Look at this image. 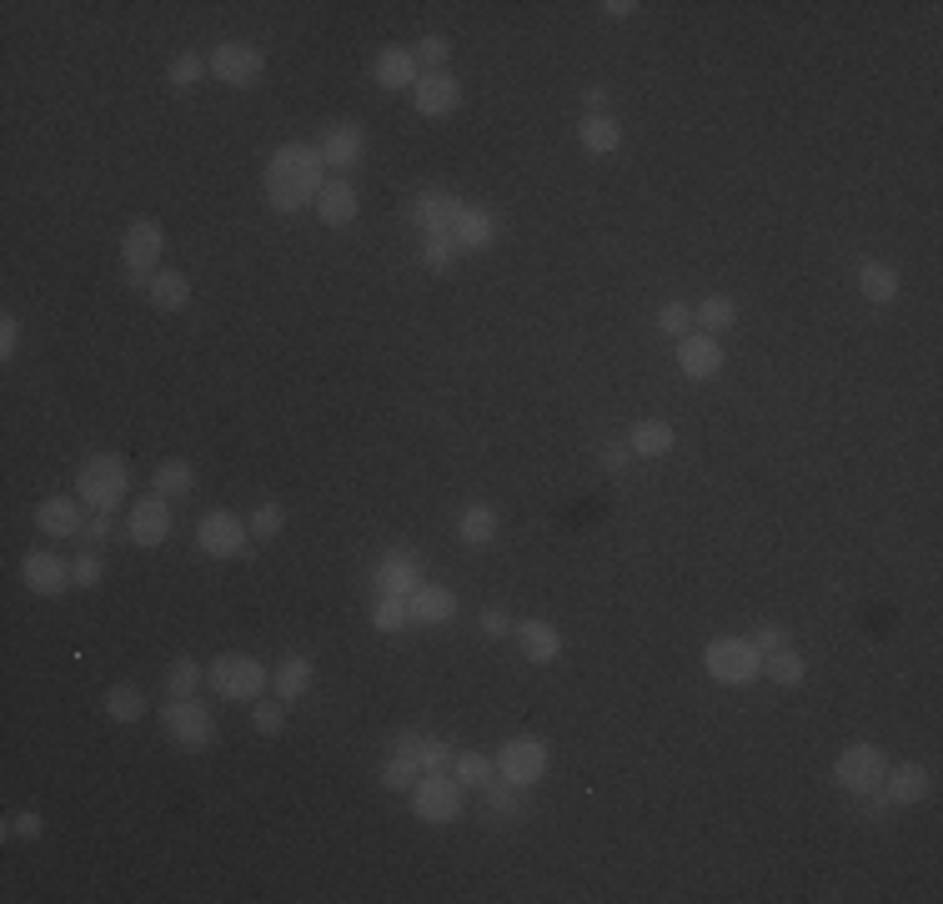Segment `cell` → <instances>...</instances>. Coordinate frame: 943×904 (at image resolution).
<instances>
[{"mask_svg": "<svg viewBox=\"0 0 943 904\" xmlns=\"http://www.w3.org/2000/svg\"><path fill=\"white\" fill-rule=\"evenodd\" d=\"M326 181L332 177H326L322 147H312V141H286V147H276L272 161H266V207L292 217L306 201L322 197Z\"/></svg>", "mask_w": 943, "mask_h": 904, "instance_id": "1", "label": "cell"}, {"mask_svg": "<svg viewBox=\"0 0 943 904\" xmlns=\"http://www.w3.org/2000/svg\"><path fill=\"white\" fill-rule=\"evenodd\" d=\"M131 493V468L121 452H91L75 473V498H81L91 513H115Z\"/></svg>", "mask_w": 943, "mask_h": 904, "instance_id": "2", "label": "cell"}, {"mask_svg": "<svg viewBox=\"0 0 943 904\" xmlns=\"http://www.w3.org/2000/svg\"><path fill=\"white\" fill-rule=\"evenodd\" d=\"M206 684L216 689L221 699H231V704H256V699H266V689H272V673H266V663L252 659V653H221L206 669Z\"/></svg>", "mask_w": 943, "mask_h": 904, "instance_id": "3", "label": "cell"}, {"mask_svg": "<svg viewBox=\"0 0 943 904\" xmlns=\"http://www.w3.org/2000/svg\"><path fill=\"white\" fill-rule=\"evenodd\" d=\"M161 252H166V232H161V221L141 217L126 227V237H121V262H126V282L136 287V292H146L151 277L161 272Z\"/></svg>", "mask_w": 943, "mask_h": 904, "instance_id": "4", "label": "cell"}, {"mask_svg": "<svg viewBox=\"0 0 943 904\" xmlns=\"http://www.w3.org/2000/svg\"><path fill=\"white\" fill-rule=\"evenodd\" d=\"M161 729H166V739L176 749H186V754H201V749H211V739H216V719H211V709L201 704V699H166V704H161Z\"/></svg>", "mask_w": 943, "mask_h": 904, "instance_id": "5", "label": "cell"}, {"mask_svg": "<svg viewBox=\"0 0 943 904\" xmlns=\"http://www.w3.org/2000/svg\"><path fill=\"white\" fill-rule=\"evenodd\" d=\"M702 669L713 673L718 684H753L763 673V653L753 649V639H713L702 649Z\"/></svg>", "mask_w": 943, "mask_h": 904, "instance_id": "6", "label": "cell"}, {"mask_svg": "<svg viewBox=\"0 0 943 904\" xmlns=\"http://www.w3.org/2000/svg\"><path fill=\"white\" fill-rule=\"evenodd\" d=\"M462 800H467V789L447 774H422L417 784H412V814H417L422 824H452L462 814Z\"/></svg>", "mask_w": 943, "mask_h": 904, "instance_id": "7", "label": "cell"}, {"mask_svg": "<svg viewBox=\"0 0 943 904\" xmlns=\"http://www.w3.org/2000/svg\"><path fill=\"white\" fill-rule=\"evenodd\" d=\"M883 774H889V759H883L879 744H849L839 754V764H833V784H839L843 794H853V800L873 794V789L883 784Z\"/></svg>", "mask_w": 943, "mask_h": 904, "instance_id": "8", "label": "cell"}, {"mask_svg": "<svg viewBox=\"0 0 943 904\" xmlns=\"http://www.w3.org/2000/svg\"><path fill=\"white\" fill-rule=\"evenodd\" d=\"M206 66H211L216 81L231 86V91H246V86H256L266 76V51L252 41H221Z\"/></svg>", "mask_w": 943, "mask_h": 904, "instance_id": "9", "label": "cell"}, {"mask_svg": "<svg viewBox=\"0 0 943 904\" xmlns=\"http://www.w3.org/2000/svg\"><path fill=\"white\" fill-rule=\"evenodd\" d=\"M246 543H252V528H246V518L231 513V508H211L196 523V548L206 558H236V553H246Z\"/></svg>", "mask_w": 943, "mask_h": 904, "instance_id": "10", "label": "cell"}, {"mask_svg": "<svg viewBox=\"0 0 943 904\" xmlns=\"http://www.w3.org/2000/svg\"><path fill=\"white\" fill-rule=\"evenodd\" d=\"M547 764H552V754H547L543 739H507L503 749H497V774L507 779V784L517 789H533L537 779L547 774Z\"/></svg>", "mask_w": 943, "mask_h": 904, "instance_id": "11", "label": "cell"}, {"mask_svg": "<svg viewBox=\"0 0 943 904\" xmlns=\"http://www.w3.org/2000/svg\"><path fill=\"white\" fill-rule=\"evenodd\" d=\"M412 106H417V117H427V121L452 117V111L462 106L457 76H452V71H422L417 86H412Z\"/></svg>", "mask_w": 943, "mask_h": 904, "instance_id": "12", "label": "cell"}, {"mask_svg": "<svg viewBox=\"0 0 943 904\" xmlns=\"http://www.w3.org/2000/svg\"><path fill=\"white\" fill-rule=\"evenodd\" d=\"M21 579H26V589L41 593V599H61L65 589H75V583H71V563H65L61 553H51V548L21 558Z\"/></svg>", "mask_w": 943, "mask_h": 904, "instance_id": "13", "label": "cell"}, {"mask_svg": "<svg viewBox=\"0 0 943 904\" xmlns=\"http://www.w3.org/2000/svg\"><path fill=\"white\" fill-rule=\"evenodd\" d=\"M372 583H377V599H412L427 579H422V563L407 553V548H392V553L377 563Z\"/></svg>", "mask_w": 943, "mask_h": 904, "instance_id": "14", "label": "cell"}, {"mask_svg": "<svg viewBox=\"0 0 943 904\" xmlns=\"http://www.w3.org/2000/svg\"><path fill=\"white\" fill-rule=\"evenodd\" d=\"M126 538L136 548H161L171 538V498H161V493H151V498H141L136 508H131V518H126Z\"/></svg>", "mask_w": 943, "mask_h": 904, "instance_id": "15", "label": "cell"}, {"mask_svg": "<svg viewBox=\"0 0 943 904\" xmlns=\"http://www.w3.org/2000/svg\"><path fill=\"white\" fill-rule=\"evenodd\" d=\"M36 528H41L45 538H81V528H85V503L75 493H55V498H41L36 503Z\"/></svg>", "mask_w": 943, "mask_h": 904, "instance_id": "16", "label": "cell"}, {"mask_svg": "<svg viewBox=\"0 0 943 904\" xmlns=\"http://www.w3.org/2000/svg\"><path fill=\"white\" fill-rule=\"evenodd\" d=\"M678 368H682V378H692V382L718 378V372H723V348H718V337L713 332L678 337Z\"/></svg>", "mask_w": 943, "mask_h": 904, "instance_id": "17", "label": "cell"}, {"mask_svg": "<svg viewBox=\"0 0 943 904\" xmlns=\"http://www.w3.org/2000/svg\"><path fill=\"white\" fill-rule=\"evenodd\" d=\"M462 207H467V201L452 197V191H422V197L412 201V221H417L427 237H452Z\"/></svg>", "mask_w": 943, "mask_h": 904, "instance_id": "18", "label": "cell"}, {"mask_svg": "<svg viewBox=\"0 0 943 904\" xmlns=\"http://www.w3.org/2000/svg\"><path fill=\"white\" fill-rule=\"evenodd\" d=\"M407 613H412V623H422V629H442V623L457 619V593H452L447 583H422V589L407 599Z\"/></svg>", "mask_w": 943, "mask_h": 904, "instance_id": "19", "label": "cell"}, {"mask_svg": "<svg viewBox=\"0 0 943 904\" xmlns=\"http://www.w3.org/2000/svg\"><path fill=\"white\" fill-rule=\"evenodd\" d=\"M372 76H377V86H387V91H412L422 76L417 51H412V46H382L377 61H372Z\"/></svg>", "mask_w": 943, "mask_h": 904, "instance_id": "20", "label": "cell"}, {"mask_svg": "<svg viewBox=\"0 0 943 904\" xmlns=\"http://www.w3.org/2000/svg\"><path fill=\"white\" fill-rule=\"evenodd\" d=\"M312 207H316V221H322V227H352V221H357V211H362V201H357V187H352V181L332 177Z\"/></svg>", "mask_w": 943, "mask_h": 904, "instance_id": "21", "label": "cell"}, {"mask_svg": "<svg viewBox=\"0 0 943 904\" xmlns=\"http://www.w3.org/2000/svg\"><path fill=\"white\" fill-rule=\"evenodd\" d=\"M452 242H457V252H487L497 242V217L487 207H462L457 227H452Z\"/></svg>", "mask_w": 943, "mask_h": 904, "instance_id": "22", "label": "cell"}, {"mask_svg": "<svg viewBox=\"0 0 943 904\" xmlns=\"http://www.w3.org/2000/svg\"><path fill=\"white\" fill-rule=\"evenodd\" d=\"M312 679H316V663L306 659V653H286L272 669V694L282 699V704H296V699L312 689Z\"/></svg>", "mask_w": 943, "mask_h": 904, "instance_id": "23", "label": "cell"}, {"mask_svg": "<svg viewBox=\"0 0 943 904\" xmlns=\"http://www.w3.org/2000/svg\"><path fill=\"white\" fill-rule=\"evenodd\" d=\"M362 151H367V137H362V127H332L322 137V161L326 171H352L362 161Z\"/></svg>", "mask_w": 943, "mask_h": 904, "instance_id": "24", "label": "cell"}, {"mask_svg": "<svg viewBox=\"0 0 943 904\" xmlns=\"http://www.w3.org/2000/svg\"><path fill=\"white\" fill-rule=\"evenodd\" d=\"M517 643H523L527 663H557L562 659V633L547 619H523L517 623Z\"/></svg>", "mask_w": 943, "mask_h": 904, "instance_id": "25", "label": "cell"}, {"mask_svg": "<svg viewBox=\"0 0 943 904\" xmlns=\"http://www.w3.org/2000/svg\"><path fill=\"white\" fill-rule=\"evenodd\" d=\"M672 442H678V432L662 418H642V422H632V432H628V452L632 458H648V463L652 458H668Z\"/></svg>", "mask_w": 943, "mask_h": 904, "instance_id": "26", "label": "cell"}, {"mask_svg": "<svg viewBox=\"0 0 943 904\" xmlns=\"http://www.w3.org/2000/svg\"><path fill=\"white\" fill-rule=\"evenodd\" d=\"M929 769L923 764H903V769H889L883 774V794H889V804H923L929 800Z\"/></svg>", "mask_w": 943, "mask_h": 904, "instance_id": "27", "label": "cell"}, {"mask_svg": "<svg viewBox=\"0 0 943 904\" xmlns=\"http://www.w3.org/2000/svg\"><path fill=\"white\" fill-rule=\"evenodd\" d=\"M146 297H151V307H156V312H181V307H191V277L161 267V272L151 277Z\"/></svg>", "mask_w": 943, "mask_h": 904, "instance_id": "28", "label": "cell"}, {"mask_svg": "<svg viewBox=\"0 0 943 904\" xmlns=\"http://www.w3.org/2000/svg\"><path fill=\"white\" fill-rule=\"evenodd\" d=\"M738 322V302L728 292H708L702 297L698 307H692V327H698V332H728V327Z\"/></svg>", "mask_w": 943, "mask_h": 904, "instance_id": "29", "label": "cell"}, {"mask_svg": "<svg viewBox=\"0 0 943 904\" xmlns=\"http://www.w3.org/2000/svg\"><path fill=\"white\" fill-rule=\"evenodd\" d=\"M452 779H457L462 789H477V794H483V789L497 779V759L477 754V749H457V759H452Z\"/></svg>", "mask_w": 943, "mask_h": 904, "instance_id": "30", "label": "cell"}, {"mask_svg": "<svg viewBox=\"0 0 943 904\" xmlns=\"http://www.w3.org/2000/svg\"><path fill=\"white\" fill-rule=\"evenodd\" d=\"M763 673L773 679L778 689H798L808 679V663H803V653H798L793 643H783V649L763 653Z\"/></svg>", "mask_w": 943, "mask_h": 904, "instance_id": "31", "label": "cell"}, {"mask_svg": "<svg viewBox=\"0 0 943 904\" xmlns=\"http://www.w3.org/2000/svg\"><path fill=\"white\" fill-rule=\"evenodd\" d=\"M577 141H582L592 157H612V151L622 147V131L612 117H582L577 121Z\"/></svg>", "mask_w": 943, "mask_h": 904, "instance_id": "32", "label": "cell"}, {"mask_svg": "<svg viewBox=\"0 0 943 904\" xmlns=\"http://www.w3.org/2000/svg\"><path fill=\"white\" fill-rule=\"evenodd\" d=\"M457 538L467 548H487L497 538V508H487V503H472L467 513L457 518Z\"/></svg>", "mask_w": 943, "mask_h": 904, "instance_id": "33", "label": "cell"}, {"mask_svg": "<svg viewBox=\"0 0 943 904\" xmlns=\"http://www.w3.org/2000/svg\"><path fill=\"white\" fill-rule=\"evenodd\" d=\"M859 287H863V297H869L873 307H889L893 297H899V272H893L889 262H863L859 267Z\"/></svg>", "mask_w": 943, "mask_h": 904, "instance_id": "34", "label": "cell"}, {"mask_svg": "<svg viewBox=\"0 0 943 904\" xmlns=\"http://www.w3.org/2000/svg\"><path fill=\"white\" fill-rule=\"evenodd\" d=\"M146 694H141L136 684H115L111 694H105V714H111V724H141L146 719Z\"/></svg>", "mask_w": 943, "mask_h": 904, "instance_id": "35", "label": "cell"}, {"mask_svg": "<svg viewBox=\"0 0 943 904\" xmlns=\"http://www.w3.org/2000/svg\"><path fill=\"white\" fill-rule=\"evenodd\" d=\"M151 488H156L161 498H191V488H196V468H191L186 458H166V463L156 468V478H151Z\"/></svg>", "mask_w": 943, "mask_h": 904, "instance_id": "36", "label": "cell"}, {"mask_svg": "<svg viewBox=\"0 0 943 904\" xmlns=\"http://www.w3.org/2000/svg\"><path fill=\"white\" fill-rule=\"evenodd\" d=\"M417 779H422V759L407 754V749H392L387 764H382V789H392V794H402V789H407V794H412V784H417Z\"/></svg>", "mask_w": 943, "mask_h": 904, "instance_id": "37", "label": "cell"}, {"mask_svg": "<svg viewBox=\"0 0 943 904\" xmlns=\"http://www.w3.org/2000/svg\"><path fill=\"white\" fill-rule=\"evenodd\" d=\"M201 684H206V669L196 659H176L166 669V699H196Z\"/></svg>", "mask_w": 943, "mask_h": 904, "instance_id": "38", "label": "cell"}, {"mask_svg": "<svg viewBox=\"0 0 943 904\" xmlns=\"http://www.w3.org/2000/svg\"><path fill=\"white\" fill-rule=\"evenodd\" d=\"M517 794H523V789L517 784H507L503 774L493 779V784L483 789V804H487V820H497V824H507V820H517Z\"/></svg>", "mask_w": 943, "mask_h": 904, "instance_id": "39", "label": "cell"}, {"mask_svg": "<svg viewBox=\"0 0 943 904\" xmlns=\"http://www.w3.org/2000/svg\"><path fill=\"white\" fill-rule=\"evenodd\" d=\"M206 71H211V66H206V61H201V56H191V51H181V56H176V61H171V66H166V81H171V86H176V91H196V81H201V76H206Z\"/></svg>", "mask_w": 943, "mask_h": 904, "instance_id": "40", "label": "cell"}, {"mask_svg": "<svg viewBox=\"0 0 943 904\" xmlns=\"http://www.w3.org/2000/svg\"><path fill=\"white\" fill-rule=\"evenodd\" d=\"M252 724H256V734L276 739L286 729V704H282V699H256V704H252Z\"/></svg>", "mask_w": 943, "mask_h": 904, "instance_id": "41", "label": "cell"}, {"mask_svg": "<svg viewBox=\"0 0 943 904\" xmlns=\"http://www.w3.org/2000/svg\"><path fill=\"white\" fill-rule=\"evenodd\" d=\"M412 613H407V599H377V609H372V629L377 633H397L407 629Z\"/></svg>", "mask_w": 943, "mask_h": 904, "instance_id": "42", "label": "cell"}, {"mask_svg": "<svg viewBox=\"0 0 943 904\" xmlns=\"http://www.w3.org/2000/svg\"><path fill=\"white\" fill-rule=\"evenodd\" d=\"M457 242H452V237H427V247H422V262H427V272H452V267H457Z\"/></svg>", "mask_w": 943, "mask_h": 904, "instance_id": "43", "label": "cell"}, {"mask_svg": "<svg viewBox=\"0 0 943 904\" xmlns=\"http://www.w3.org/2000/svg\"><path fill=\"white\" fill-rule=\"evenodd\" d=\"M246 528H252V538H262V543H272V538L286 528V513H282V503H262L252 518H246Z\"/></svg>", "mask_w": 943, "mask_h": 904, "instance_id": "44", "label": "cell"}, {"mask_svg": "<svg viewBox=\"0 0 943 904\" xmlns=\"http://www.w3.org/2000/svg\"><path fill=\"white\" fill-rule=\"evenodd\" d=\"M412 51H417V66H427V71H447V61H452V41H447V36H422Z\"/></svg>", "mask_w": 943, "mask_h": 904, "instance_id": "45", "label": "cell"}, {"mask_svg": "<svg viewBox=\"0 0 943 904\" xmlns=\"http://www.w3.org/2000/svg\"><path fill=\"white\" fill-rule=\"evenodd\" d=\"M658 332L688 337V332H692V307H688V302H662V307H658Z\"/></svg>", "mask_w": 943, "mask_h": 904, "instance_id": "46", "label": "cell"}, {"mask_svg": "<svg viewBox=\"0 0 943 904\" xmlns=\"http://www.w3.org/2000/svg\"><path fill=\"white\" fill-rule=\"evenodd\" d=\"M101 573L105 569H101V553H95V548H85V553L71 563V583H75V589H101Z\"/></svg>", "mask_w": 943, "mask_h": 904, "instance_id": "47", "label": "cell"}, {"mask_svg": "<svg viewBox=\"0 0 943 904\" xmlns=\"http://www.w3.org/2000/svg\"><path fill=\"white\" fill-rule=\"evenodd\" d=\"M452 759H457V749L442 744V739L427 734V744H422V774H447Z\"/></svg>", "mask_w": 943, "mask_h": 904, "instance_id": "48", "label": "cell"}, {"mask_svg": "<svg viewBox=\"0 0 943 904\" xmlns=\"http://www.w3.org/2000/svg\"><path fill=\"white\" fill-rule=\"evenodd\" d=\"M111 533H115L111 513H91V518H85V528H81V538H75V543H81V548H101V543H111Z\"/></svg>", "mask_w": 943, "mask_h": 904, "instance_id": "49", "label": "cell"}, {"mask_svg": "<svg viewBox=\"0 0 943 904\" xmlns=\"http://www.w3.org/2000/svg\"><path fill=\"white\" fill-rule=\"evenodd\" d=\"M16 352H21V317L6 312V317H0V358L11 362Z\"/></svg>", "mask_w": 943, "mask_h": 904, "instance_id": "50", "label": "cell"}, {"mask_svg": "<svg viewBox=\"0 0 943 904\" xmlns=\"http://www.w3.org/2000/svg\"><path fill=\"white\" fill-rule=\"evenodd\" d=\"M477 623H483L487 639H513V619H507L503 609H483V613H477Z\"/></svg>", "mask_w": 943, "mask_h": 904, "instance_id": "51", "label": "cell"}, {"mask_svg": "<svg viewBox=\"0 0 943 904\" xmlns=\"http://www.w3.org/2000/svg\"><path fill=\"white\" fill-rule=\"evenodd\" d=\"M783 643H788V633L778 629V623H758V629H753V649L758 653H773V649H783Z\"/></svg>", "mask_w": 943, "mask_h": 904, "instance_id": "52", "label": "cell"}, {"mask_svg": "<svg viewBox=\"0 0 943 904\" xmlns=\"http://www.w3.org/2000/svg\"><path fill=\"white\" fill-rule=\"evenodd\" d=\"M6 834H21V840H41V814H36V810H21V814H16V824H11Z\"/></svg>", "mask_w": 943, "mask_h": 904, "instance_id": "53", "label": "cell"}, {"mask_svg": "<svg viewBox=\"0 0 943 904\" xmlns=\"http://www.w3.org/2000/svg\"><path fill=\"white\" fill-rule=\"evenodd\" d=\"M632 452H628V442H608V448H602V468H608V473H622V463H628Z\"/></svg>", "mask_w": 943, "mask_h": 904, "instance_id": "54", "label": "cell"}, {"mask_svg": "<svg viewBox=\"0 0 943 904\" xmlns=\"http://www.w3.org/2000/svg\"><path fill=\"white\" fill-rule=\"evenodd\" d=\"M582 106H587V117H602V106H608V91H602V86H587V91H582Z\"/></svg>", "mask_w": 943, "mask_h": 904, "instance_id": "55", "label": "cell"}, {"mask_svg": "<svg viewBox=\"0 0 943 904\" xmlns=\"http://www.w3.org/2000/svg\"><path fill=\"white\" fill-rule=\"evenodd\" d=\"M602 11H608L612 21H628V16L638 11V6H632V0H608V6H602Z\"/></svg>", "mask_w": 943, "mask_h": 904, "instance_id": "56", "label": "cell"}]
</instances>
